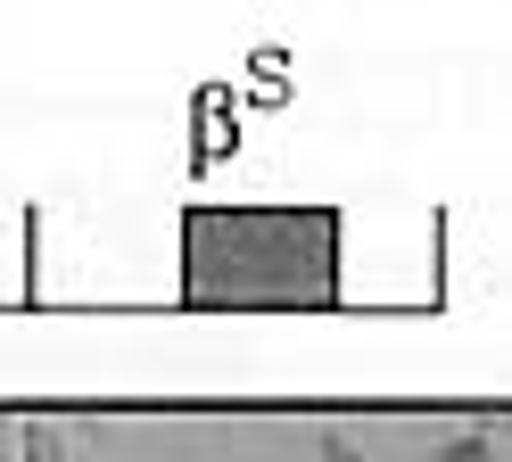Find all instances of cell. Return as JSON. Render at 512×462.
I'll use <instances>...</instances> for the list:
<instances>
[{"label":"cell","mask_w":512,"mask_h":462,"mask_svg":"<svg viewBox=\"0 0 512 462\" xmlns=\"http://www.w3.org/2000/svg\"><path fill=\"white\" fill-rule=\"evenodd\" d=\"M438 462H504V454H496L488 429H463V438H446V446H438Z\"/></svg>","instance_id":"cell-2"},{"label":"cell","mask_w":512,"mask_h":462,"mask_svg":"<svg viewBox=\"0 0 512 462\" xmlns=\"http://www.w3.org/2000/svg\"><path fill=\"white\" fill-rule=\"evenodd\" d=\"M314 462H364V454L347 446V438H323V446H314Z\"/></svg>","instance_id":"cell-3"},{"label":"cell","mask_w":512,"mask_h":462,"mask_svg":"<svg viewBox=\"0 0 512 462\" xmlns=\"http://www.w3.org/2000/svg\"><path fill=\"white\" fill-rule=\"evenodd\" d=\"M17 462H67V438H58L50 421H25L17 429Z\"/></svg>","instance_id":"cell-1"}]
</instances>
